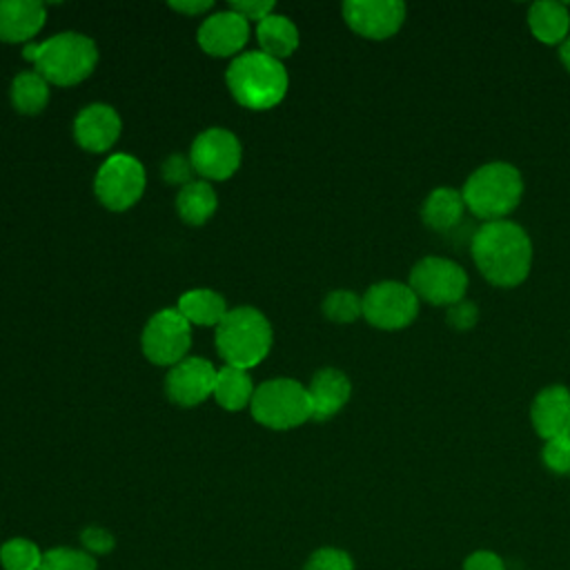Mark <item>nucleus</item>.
<instances>
[{
	"label": "nucleus",
	"instance_id": "29",
	"mask_svg": "<svg viewBox=\"0 0 570 570\" xmlns=\"http://www.w3.org/2000/svg\"><path fill=\"white\" fill-rule=\"evenodd\" d=\"M541 459L548 470L557 474H570V434L548 439L541 450Z\"/></svg>",
	"mask_w": 570,
	"mask_h": 570
},
{
	"label": "nucleus",
	"instance_id": "13",
	"mask_svg": "<svg viewBox=\"0 0 570 570\" xmlns=\"http://www.w3.org/2000/svg\"><path fill=\"white\" fill-rule=\"evenodd\" d=\"M216 374L218 370H214L209 361L198 356H185L180 363L171 365L165 379V392L174 403L183 407L198 405L205 399L214 396Z\"/></svg>",
	"mask_w": 570,
	"mask_h": 570
},
{
	"label": "nucleus",
	"instance_id": "15",
	"mask_svg": "<svg viewBox=\"0 0 570 570\" xmlns=\"http://www.w3.org/2000/svg\"><path fill=\"white\" fill-rule=\"evenodd\" d=\"M120 136V116L114 107L94 102L85 107L73 120L76 142L94 154L107 151Z\"/></svg>",
	"mask_w": 570,
	"mask_h": 570
},
{
	"label": "nucleus",
	"instance_id": "3",
	"mask_svg": "<svg viewBox=\"0 0 570 570\" xmlns=\"http://www.w3.org/2000/svg\"><path fill=\"white\" fill-rule=\"evenodd\" d=\"M225 80L234 100L256 111L276 107L287 91V71L283 62L263 51H247L234 58Z\"/></svg>",
	"mask_w": 570,
	"mask_h": 570
},
{
	"label": "nucleus",
	"instance_id": "21",
	"mask_svg": "<svg viewBox=\"0 0 570 570\" xmlns=\"http://www.w3.org/2000/svg\"><path fill=\"white\" fill-rule=\"evenodd\" d=\"M256 38L261 45V51L281 60L296 51L298 47V29L296 24L278 13H269L256 24Z\"/></svg>",
	"mask_w": 570,
	"mask_h": 570
},
{
	"label": "nucleus",
	"instance_id": "8",
	"mask_svg": "<svg viewBox=\"0 0 570 570\" xmlns=\"http://www.w3.org/2000/svg\"><path fill=\"white\" fill-rule=\"evenodd\" d=\"M98 200L111 212H125L138 203L145 191V169L129 154L109 156L94 180Z\"/></svg>",
	"mask_w": 570,
	"mask_h": 570
},
{
	"label": "nucleus",
	"instance_id": "26",
	"mask_svg": "<svg viewBox=\"0 0 570 570\" xmlns=\"http://www.w3.org/2000/svg\"><path fill=\"white\" fill-rule=\"evenodd\" d=\"M42 554L45 552L24 537H13L0 546V563L4 570H40Z\"/></svg>",
	"mask_w": 570,
	"mask_h": 570
},
{
	"label": "nucleus",
	"instance_id": "34",
	"mask_svg": "<svg viewBox=\"0 0 570 570\" xmlns=\"http://www.w3.org/2000/svg\"><path fill=\"white\" fill-rule=\"evenodd\" d=\"M229 9L236 11L238 16H243L247 22L256 20V24L267 18L274 9V2L269 0H240V2H229Z\"/></svg>",
	"mask_w": 570,
	"mask_h": 570
},
{
	"label": "nucleus",
	"instance_id": "25",
	"mask_svg": "<svg viewBox=\"0 0 570 570\" xmlns=\"http://www.w3.org/2000/svg\"><path fill=\"white\" fill-rule=\"evenodd\" d=\"M11 102L20 114H40L49 102V82L36 69L20 71L11 82Z\"/></svg>",
	"mask_w": 570,
	"mask_h": 570
},
{
	"label": "nucleus",
	"instance_id": "35",
	"mask_svg": "<svg viewBox=\"0 0 570 570\" xmlns=\"http://www.w3.org/2000/svg\"><path fill=\"white\" fill-rule=\"evenodd\" d=\"M463 570H505V568H503V561L494 552L479 550L465 559Z\"/></svg>",
	"mask_w": 570,
	"mask_h": 570
},
{
	"label": "nucleus",
	"instance_id": "36",
	"mask_svg": "<svg viewBox=\"0 0 570 570\" xmlns=\"http://www.w3.org/2000/svg\"><path fill=\"white\" fill-rule=\"evenodd\" d=\"M169 7L176 9V11H180V13L196 16V13H203V11L212 9L214 2H212V0H196V2H194V0H187V2H169Z\"/></svg>",
	"mask_w": 570,
	"mask_h": 570
},
{
	"label": "nucleus",
	"instance_id": "19",
	"mask_svg": "<svg viewBox=\"0 0 570 570\" xmlns=\"http://www.w3.org/2000/svg\"><path fill=\"white\" fill-rule=\"evenodd\" d=\"M528 27L543 45H563L570 36V11L563 2H534L528 9Z\"/></svg>",
	"mask_w": 570,
	"mask_h": 570
},
{
	"label": "nucleus",
	"instance_id": "5",
	"mask_svg": "<svg viewBox=\"0 0 570 570\" xmlns=\"http://www.w3.org/2000/svg\"><path fill=\"white\" fill-rule=\"evenodd\" d=\"M272 347V325L254 307H234L216 325V350L232 367L258 365Z\"/></svg>",
	"mask_w": 570,
	"mask_h": 570
},
{
	"label": "nucleus",
	"instance_id": "12",
	"mask_svg": "<svg viewBox=\"0 0 570 570\" xmlns=\"http://www.w3.org/2000/svg\"><path fill=\"white\" fill-rule=\"evenodd\" d=\"M343 18L354 33L367 40H385L401 29L405 4L399 0H347Z\"/></svg>",
	"mask_w": 570,
	"mask_h": 570
},
{
	"label": "nucleus",
	"instance_id": "4",
	"mask_svg": "<svg viewBox=\"0 0 570 570\" xmlns=\"http://www.w3.org/2000/svg\"><path fill=\"white\" fill-rule=\"evenodd\" d=\"M461 196L472 216L485 223L503 220L523 196L521 171L503 160L485 163L468 176Z\"/></svg>",
	"mask_w": 570,
	"mask_h": 570
},
{
	"label": "nucleus",
	"instance_id": "22",
	"mask_svg": "<svg viewBox=\"0 0 570 570\" xmlns=\"http://www.w3.org/2000/svg\"><path fill=\"white\" fill-rule=\"evenodd\" d=\"M187 321L189 325H218L225 314L229 312L225 305V298L214 292V289H189L178 298V307H176Z\"/></svg>",
	"mask_w": 570,
	"mask_h": 570
},
{
	"label": "nucleus",
	"instance_id": "31",
	"mask_svg": "<svg viewBox=\"0 0 570 570\" xmlns=\"http://www.w3.org/2000/svg\"><path fill=\"white\" fill-rule=\"evenodd\" d=\"M160 171H163V178H165L167 183H171V185H183V187L189 185V183L194 180V174H196L191 160H189L187 156H183V154H174V156L165 158Z\"/></svg>",
	"mask_w": 570,
	"mask_h": 570
},
{
	"label": "nucleus",
	"instance_id": "17",
	"mask_svg": "<svg viewBox=\"0 0 570 570\" xmlns=\"http://www.w3.org/2000/svg\"><path fill=\"white\" fill-rule=\"evenodd\" d=\"M307 392L312 399V419L327 421L334 414H338L343 405L350 401L352 383L341 370L323 367L314 374Z\"/></svg>",
	"mask_w": 570,
	"mask_h": 570
},
{
	"label": "nucleus",
	"instance_id": "33",
	"mask_svg": "<svg viewBox=\"0 0 570 570\" xmlns=\"http://www.w3.org/2000/svg\"><path fill=\"white\" fill-rule=\"evenodd\" d=\"M476 321H479V307L468 298L448 307V325L454 330H461V332L472 330Z\"/></svg>",
	"mask_w": 570,
	"mask_h": 570
},
{
	"label": "nucleus",
	"instance_id": "10",
	"mask_svg": "<svg viewBox=\"0 0 570 570\" xmlns=\"http://www.w3.org/2000/svg\"><path fill=\"white\" fill-rule=\"evenodd\" d=\"M140 345L151 363L176 365L191 345V325L178 309H160L147 321Z\"/></svg>",
	"mask_w": 570,
	"mask_h": 570
},
{
	"label": "nucleus",
	"instance_id": "24",
	"mask_svg": "<svg viewBox=\"0 0 570 570\" xmlns=\"http://www.w3.org/2000/svg\"><path fill=\"white\" fill-rule=\"evenodd\" d=\"M216 191L205 180H191L176 196V212L187 225H203L216 212Z\"/></svg>",
	"mask_w": 570,
	"mask_h": 570
},
{
	"label": "nucleus",
	"instance_id": "23",
	"mask_svg": "<svg viewBox=\"0 0 570 570\" xmlns=\"http://www.w3.org/2000/svg\"><path fill=\"white\" fill-rule=\"evenodd\" d=\"M254 396V383L247 374V370L225 365L216 374V385H214V399L220 407L229 412H238L245 405L252 403Z\"/></svg>",
	"mask_w": 570,
	"mask_h": 570
},
{
	"label": "nucleus",
	"instance_id": "1",
	"mask_svg": "<svg viewBox=\"0 0 570 570\" xmlns=\"http://www.w3.org/2000/svg\"><path fill=\"white\" fill-rule=\"evenodd\" d=\"M474 265L497 287L521 285L532 267V240L512 220H490L474 229L470 240Z\"/></svg>",
	"mask_w": 570,
	"mask_h": 570
},
{
	"label": "nucleus",
	"instance_id": "11",
	"mask_svg": "<svg viewBox=\"0 0 570 570\" xmlns=\"http://www.w3.org/2000/svg\"><path fill=\"white\" fill-rule=\"evenodd\" d=\"M189 160L198 176L212 178V180H225L240 165V142L227 129H220V127L205 129L191 142Z\"/></svg>",
	"mask_w": 570,
	"mask_h": 570
},
{
	"label": "nucleus",
	"instance_id": "7",
	"mask_svg": "<svg viewBox=\"0 0 570 570\" xmlns=\"http://www.w3.org/2000/svg\"><path fill=\"white\" fill-rule=\"evenodd\" d=\"M407 285L419 296V301L423 298L430 305L450 307L463 301L468 289V274L459 263L450 258L425 256L412 267Z\"/></svg>",
	"mask_w": 570,
	"mask_h": 570
},
{
	"label": "nucleus",
	"instance_id": "14",
	"mask_svg": "<svg viewBox=\"0 0 570 570\" xmlns=\"http://www.w3.org/2000/svg\"><path fill=\"white\" fill-rule=\"evenodd\" d=\"M249 36V24L236 11H218L198 27V45L205 53L225 58L238 53Z\"/></svg>",
	"mask_w": 570,
	"mask_h": 570
},
{
	"label": "nucleus",
	"instance_id": "30",
	"mask_svg": "<svg viewBox=\"0 0 570 570\" xmlns=\"http://www.w3.org/2000/svg\"><path fill=\"white\" fill-rule=\"evenodd\" d=\"M303 570H354L352 557L338 548H318Z\"/></svg>",
	"mask_w": 570,
	"mask_h": 570
},
{
	"label": "nucleus",
	"instance_id": "6",
	"mask_svg": "<svg viewBox=\"0 0 570 570\" xmlns=\"http://www.w3.org/2000/svg\"><path fill=\"white\" fill-rule=\"evenodd\" d=\"M249 410L269 430H292L312 419V399L298 381L272 379L254 390Z\"/></svg>",
	"mask_w": 570,
	"mask_h": 570
},
{
	"label": "nucleus",
	"instance_id": "9",
	"mask_svg": "<svg viewBox=\"0 0 570 570\" xmlns=\"http://www.w3.org/2000/svg\"><path fill=\"white\" fill-rule=\"evenodd\" d=\"M361 301L365 321L379 330L407 327L419 314V296L407 283L399 281L374 283Z\"/></svg>",
	"mask_w": 570,
	"mask_h": 570
},
{
	"label": "nucleus",
	"instance_id": "2",
	"mask_svg": "<svg viewBox=\"0 0 570 570\" xmlns=\"http://www.w3.org/2000/svg\"><path fill=\"white\" fill-rule=\"evenodd\" d=\"M22 58L31 60L36 71L51 85L71 87L82 82L98 62L96 42L82 33L65 31L45 42H29Z\"/></svg>",
	"mask_w": 570,
	"mask_h": 570
},
{
	"label": "nucleus",
	"instance_id": "37",
	"mask_svg": "<svg viewBox=\"0 0 570 570\" xmlns=\"http://www.w3.org/2000/svg\"><path fill=\"white\" fill-rule=\"evenodd\" d=\"M559 58H561L563 67L570 71V36H568L566 42L559 47Z\"/></svg>",
	"mask_w": 570,
	"mask_h": 570
},
{
	"label": "nucleus",
	"instance_id": "27",
	"mask_svg": "<svg viewBox=\"0 0 570 570\" xmlns=\"http://www.w3.org/2000/svg\"><path fill=\"white\" fill-rule=\"evenodd\" d=\"M323 314L334 323H354L363 316V301L350 289H334L323 301Z\"/></svg>",
	"mask_w": 570,
	"mask_h": 570
},
{
	"label": "nucleus",
	"instance_id": "32",
	"mask_svg": "<svg viewBox=\"0 0 570 570\" xmlns=\"http://www.w3.org/2000/svg\"><path fill=\"white\" fill-rule=\"evenodd\" d=\"M80 543H82V550L94 557V554L111 552L114 546H116V539H114V534L109 530H105L100 525H87L80 532Z\"/></svg>",
	"mask_w": 570,
	"mask_h": 570
},
{
	"label": "nucleus",
	"instance_id": "28",
	"mask_svg": "<svg viewBox=\"0 0 570 570\" xmlns=\"http://www.w3.org/2000/svg\"><path fill=\"white\" fill-rule=\"evenodd\" d=\"M40 570H98V563L85 550L51 548L42 554Z\"/></svg>",
	"mask_w": 570,
	"mask_h": 570
},
{
	"label": "nucleus",
	"instance_id": "20",
	"mask_svg": "<svg viewBox=\"0 0 570 570\" xmlns=\"http://www.w3.org/2000/svg\"><path fill=\"white\" fill-rule=\"evenodd\" d=\"M465 203L461 191L452 187H436L421 205V220L434 232H450L463 220Z\"/></svg>",
	"mask_w": 570,
	"mask_h": 570
},
{
	"label": "nucleus",
	"instance_id": "16",
	"mask_svg": "<svg viewBox=\"0 0 570 570\" xmlns=\"http://www.w3.org/2000/svg\"><path fill=\"white\" fill-rule=\"evenodd\" d=\"M532 428L541 439L570 434V390L566 385L543 387L530 407Z\"/></svg>",
	"mask_w": 570,
	"mask_h": 570
},
{
	"label": "nucleus",
	"instance_id": "18",
	"mask_svg": "<svg viewBox=\"0 0 570 570\" xmlns=\"http://www.w3.org/2000/svg\"><path fill=\"white\" fill-rule=\"evenodd\" d=\"M47 11L33 0H0V40L24 42L31 40L45 24Z\"/></svg>",
	"mask_w": 570,
	"mask_h": 570
}]
</instances>
